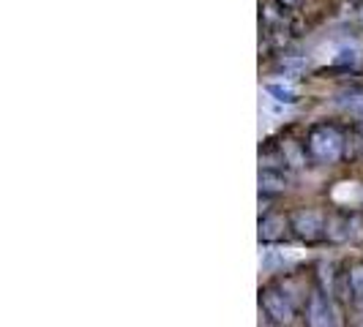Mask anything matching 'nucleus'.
I'll use <instances>...</instances> for the list:
<instances>
[{
	"label": "nucleus",
	"instance_id": "f257e3e1",
	"mask_svg": "<svg viewBox=\"0 0 363 327\" xmlns=\"http://www.w3.org/2000/svg\"><path fill=\"white\" fill-rule=\"evenodd\" d=\"M345 139L333 126H317L309 134V150L317 161H336L342 156Z\"/></svg>",
	"mask_w": 363,
	"mask_h": 327
},
{
	"label": "nucleus",
	"instance_id": "f03ea898",
	"mask_svg": "<svg viewBox=\"0 0 363 327\" xmlns=\"http://www.w3.org/2000/svg\"><path fill=\"white\" fill-rule=\"evenodd\" d=\"M262 306H265V311L271 314L276 322H290L292 319V306L284 300V294H279V292H265L262 294Z\"/></svg>",
	"mask_w": 363,
	"mask_h": 327
},
{
	"label": "nucleus",
	"instance_id": "7ed1b4c3",
	"mask_svg": "<svg viewBox=\"0 0 363 327\" xmlns=\"http://www.w3.org/2000/svg\"><path fill=\"white\" fill-rule=\"evenodd\" d=\"M295 229H298V235L306 237V240H314V237L323 235V229H325V224H323V218L317 216V213H298L295 216Z\"/></svg>",
	"mask_w": 363,
	"mask_h": 327
},
{
	"label": "nucleus",
	"instance_id": "20e7f679",
	"mask_svg": "<svg viewBox=\"0 0 363 327\" xmlns=\"http://www.w3.org/2000/svg\"><path fill=\"white\" fill-rule=\"evenodd\" d=\"M309 327H333V316H330V309H328V303L323 300V297H320V294H311Z\"/></svg>",
	"mask_w": 363,
	"mask_h": 327
},
{
	"label": "nucleus",
	"instance_id": "39448f33",
	"mask_svg": "<svg viewBox=\"0 0 363 327\" xmlns=\"http://www.w3.org/2000/svg\"><path fill=\"white\" fill-rule=\"evenodd\" d=\"M284 226H287V221H284L281 216L262 218V224H259V240H265V243L279 240V237L284 235Z\"/></svg>",
	"mask_w": 363,
	"mask_h": 327
},
{
	"label": "nucleus",
	"instance_id": "423d86ee",
	"mask_svg": "<svg viewBox=\"0 0 363 327\" xmlns=\"http://www.w3.org/2000/svg\"><path fill=\"white\" fill-rule=\"evenodd\" d=\"M259 188L262 191H284L287 188V178L273 172V169H262L259 172Z\"/></svg>",
	"mask_w": 363,
	"mask_h": 327
},
{
	"label": "nucleus",
	"instance_id": "0eeeda50",
	"mask_svg": "<svg viewBox=\"0 0 363 327\" xmlns=\"http://www.w3.org/2000/svg\"><path fill=\"white\" fill-rule=\"evenodd\" d=\"M268 93H271L276 101H281V104H295V101H298L295 91L287 88V85H276V82H271V85H268Z\"/></svg>",
	"mask_w": 363,
	"mask_h": 327
},
{
	"label": "nucleus",
	"instance_id": "6e6552de",
	"mask_svg": "<svg viewBox=\"0 0 363 327\" xmlns=\"http://www.w3.org/2000/svg\"><path fill=\"white\" fill-rule=\"evenodd\" d=\"M350 221H342V218H328V235L333 237V240H345V237H350V229H342V226H347Z\"/></svg>",
	"mask_w": 363,
	"mask_h": 327
},
{
	"label": "nucleus",
	"instance_id": "1a4fd4ad",
	"mask_svg": "<svg viewBox=\"0 0 363 327\" xmlns=\"http://www.w3.org/2000/svg\"><path fill=\"white\" fill-rule=\"evenodd\" d=\"M350 287H352V294L363 300V268L361 265H355L352 272H350Z\"/></svg>",
	"mask_w": 363,
	"mask_h": 327
},
{
	"label": "nucleus",
	"instance_id": "9d476101",
	"mask_svg": "<svg viewBox=\"0 0 363 327\" xmlns=\"http://www.w3.org/2000/svg\"><path fill=\"white\" fill-rule=\"evenodd\" d=\"M284 159L292 164V166H303V156H301V147L295 142H284Z\"/></svg>",
	"mask_w": 363,
	"mask_h": 327
},
{
	"label": "nucleus",
	"instance_id": "9b49d317",
	"mask_svg": "<svg viewBox=\"0 0 363 327\" xmlns=\"http://www.w3.org/2000/svg\"><path fill=\"white\" fill-rule=\"evenodd\" d=\"M342 104H345V107H350V109H358V112H361V109H363V93H352V96H347Z\"/></svg>",
	"mask_w": 363,
	"mask_h": 327
},
{
	"label": "nucleus",
	"instance_id": "f8f14e48",
	"mask_svg": "<svg viewBox=\"0 0 363 327\" xmlns=\"http://www.w3.org/2000/svg\"><path fill=\"white\" fill-rule=\"evenodd\" d=\"M287 3H290V0H287Z\"/></svg>",
	"mask_w": 363,
	"mask_h": 327
},
{
	"label": "nucleus",
	"instance_id": "ddd939ff",
	"mask_svg": "<svg viewBox=\"0 0 363 327\" xmlns=\"http://www.w3.org/2000/svg\"><path fill=\"white\" fill-rule=\"evenodd\" d=\"M361 327H363V325H361Z\"/></svg>",
	"mask_w": 363,
	"mask_h": 327
}]
</instances>
